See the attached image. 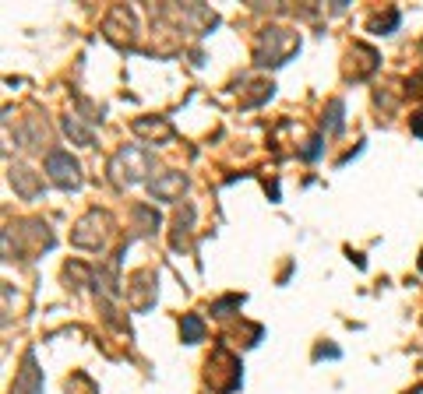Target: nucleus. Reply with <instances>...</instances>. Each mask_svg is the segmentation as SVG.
Listing matches in <instances>:
<instances>
[{
  "label": "nucleus",
  "instance_id": "nucleus-14",
  "mask_svg": "<svg viewBox=\"0 0 423 394\" xmlns=\"http://www.w3.org/2000/svg\"><path fill=\"white\" fill-rule=\"evenodd\" d=\"M64 131H67L78 145H92V141H96V138H92V131H89V127H82L74 117H67V120H64Z\"/></svg>",
  "mask_w": 423,
  "mask_h": 394
},
{
  "label": "nucleus",
  "instance_id": "nucleus-1",
  "mask_svg": "<svg viewBox=\"0 0 423 394\" xmlns=\"http://www.w3.org/2000/svg\"><path fill=\"white\" fill-rule=\"evenodd\" d=\"M297 50H300L297 32L272 25V29H265V32L258 36V43H254V64H258V67H279V64H286Z\"/></svg>",
  "mask_w": 423,
  "mask_h": 394
},
{
  "label": "nucleus",
  "instance_id": "nucleus-9",
  "mask_svg": "<svg viewBox=\"0 0 423 394\" xmlns=\"http://www.w3.org/2000/svg\"><path fill=\"white\" fill-rule=\"evenodd\" d=\"M180 338H183L187 345H197V341L204 338V320H201L197 313H187V317L180 320Z\"/></svg>",
  "mask_w": 423,
  "mask_h": 394
},
{
  "label": "nucleus",
  "instance_id": "nucleus-10",
  "mask_svg": "<svg viewBox=\"0 0 423 394\" xmlns=\"http://www.w3.org/2000/svg\"><path fill=\"white\" fill-rule=\"evenodd\" d=\"M134 131L138 134H148V138H169V124L166 120H134Z\"/></svg>",
  "mask_w": 423,
  "mask_h": 394
},
{
  "label": "nucleus",
  "instance_id": "nucleus-18",
  "mask_svg": "<svg viewBox=\"0 0 423 394\" xmlns=\"http://www.w3.org/2000/svg\"><path fill=\"white\" fill-rule=\"evenodd\" d=\"M314 359H339V348H335V345H318Z\"/></svg>",
  "mask_w": 423,
  "mask_h": 394
},
{
  "label": "nucleus",
  "instance_id": "nucleus-5",
  "mask_svg": "<svg viewBox=\"0 0 423 394\" xmlns=\"http://www.w3.org/2000/svg\"><path fill=\"white\" fill-rule=\"evenodd\" d=\"M127 299L134 310H148L155 303V275L152 271H134L127 282Z\"/></svg>",
  "mask_w": 423,
  "mask_h": 394
},
{
  "label": "nucleus",
  "instance_id": "nucleus-16",
  "mask_svg": "<svg viewBox=\"0 0 423 394\" xmlns=\"http://www.w3.org/2000/svg\"><path fill=\"white\" fill-rule=\"evenodd\" d=\"M328 131H342V103L339 99L328 103Z\"/></svg>",
  "mask_w": 423,
  "mask_h": 394
},
{
  "label": "nucleus",
  "instance_id": "nucleus-17",
  "mask_svg": "<svg viewBox=\"0 0 423 394\" xmlns=\"http://www.w3.org/2000/svg\"><path fill=\"white\" fill-rule=\"evenodd\" d=\"M318 152H321V138H311V141H307V148H304V159L311 162V159H318Z\"/></svg>",
  "mask_w": 423,
  "mask_h": 394
},
{
  "label": "nucleus",
  "instance_id": "nucleus-2",
  "mask_svg": "<svg viewBox=\"0 0 423 394\" xmlns=\"http://www.w3.org/2000/svg\"><path fill=\"white\" fill-rule=\"evenodd\" d=\"M148 173H152V152H145V148L127 145V148H120V152L110 159V180H113L117 187H134V183H141Z\"/></svg>",
  "mask_w": 423,
  "mask_h": 394
},
{
  "label": "nucleus",
  "instance_id": "nucleus-6",
  "mask_svg": "<svg viewBox=\"0 0 423 394\" xmlns=\"http://www.w3.org/2000/svg\"><path fill=\"white\" fill-rule=\"evenodd\" d=\"M11 394H43V369L36 366V352H25L22 369L11 383Z\"/></svg>",
  "mask_w": 423,
  "mask_h": 394
},
{
  "label": "nucleus",
  "instance_id": "nucleus-15",
  "mask_svg": "<svg viewBox=\"0 0 423 394\" xmlns=\"http://www.w3.org/2000/svg\"><path fill=\"white\" fill-rule=\"evenodd\" d=\"M240 306H244V296H223V299L212 303V313H216V317H230V310H240Z\"/></svg>",
  "mask_w": 423,
  "mask_h": 394
},
{
  "label": "nucleus",
  "instance_id": "nucleus-19",
  "mask_svg": "<svg viewBox=\"0 0 423 394\" xmlns=\"http://www.w3.org/2000/svg\"><path fill=\"white\" fill-rule=\"evenodd\" d=\"M409 131H412L416 138H423V110H419V113H412V120H409Z\"/></svg>",
  "mask_w": 423,
  "mask_h": 394
},
{
  "label": "nucleus",
  "instance_id": "nucleus-7",
  "mask_svg": "<svg viewBox=\"0 0 423 394\" xmlns=\"http://www.w3.org/2000/svg\"><path fill=\"white\" fill-rule=\"evenodd\" d=\"M148 190H152V197L155 201H176V197H183V190H187V176L183 173H159L155 180H148Z\"/></svg>",
  "mask_w": 423,
  "mask_h": 394
},
{
  "label": "nucleus",
  "instance_id": "nucleus-8",
  "mask_svg": "<svg viewBox=\"0 0 423 394\" xmlns=\"http://www.w3.org/2000/svg\"><path fill=\"white\" fill-rule=\"evenodd\" d=\"M11 187L22 194V197H36L39 183H36V173L25 169V166H11Z\"/></svg>",
  "mask_w": 423,
  "mask_h": 394
},
{
  "label": "nucleus",
  "instance_id": "nucleus-11",
  "mask_svg": "<svg viewBox=\"0 0 423 394\" xmlns=\"http://www.w3.org/2000/svg\"><path fill=\"white\" fill-rule=\"evenodd\" d=\"M395 25H398V11H395V8L384 11V15H377V18H370V32H374V36H388Z\"/></svg>",
  "mask_w": 423,
  "mask_h": 394
},
{
  "label": "nucleus",
  "instance_id": "nucleus-4",
  "mask_svg": "<svg viewBox=\"0 0 423 394\" xmlns=\"http://www.w3.org/2000/svg\"><path fill=\"white\" fill-rule=\"evenodd\" d=\"M46 176H50L60 190H78V187H82V166H78V159H74L71 152H64V148H53V152L46 155Z\"/></svg>",
  "mask_w": 423,
  "mask_h": 394
},
{
  "label": "nucleus",
  "instance_id": "nucleus-20",
  "mask_svg": "<svg viewBox=\"0 0 423 394\" xmlns=\"http://www.w3.org/2000/svg\"><path fill=\"white\" fill-rule=\"evenodd\" d=\"M419 271H423V254H419Z\"/></svg>",
  "mask_w": 423,
  "mask_h": 394
},
{
  "label": "nucleus",
  "instance_id": "nucleus-12",
  "mask_svg": "<svg viewBox=\"0 0 423 394\" xmlns=\"http://www.w3.org/2000/svg\"><path fill=\"white\" fill-rule=\"evenodd\" d=\"M190 222H194V208L187 204L183 211H176V236H173V247H176V250L183 247V236H187V229H190Z\"/></svg>",
  "mask_w": 423,
  "mask_h": 394
},
{
  "label": "nucleus",
  "instance_id": "nucleus-3",
  "mask_svg": "<svg viewBox=\"0 0 423 394\" xmlns=\"http://www.w3.org/2000/svg\"><path fill=\"white\" fill-rule=\"evenodd\" d=\"M110 232H113V218H110L106 211H89V215L74 225L71 243L82 247V250H103L106 239H110Z\"/></svg>",
  "mask_w": 423,
  "mask_h": 394
},
{
  "label": "nucleus",
  "instance_id": "nucleus-13",
  "mask_svg": "<svg viewBox=\"0 0 423 394\" xmlns=\"http://www.w3.org/2000/svg\"><path fill=\"white\" fill-rule=\"evenodd\" d=\"M134 218L141 222V232H155V229H159V211L148 208V204H138V208H134Z\"/></svg>",
  "mask_w": 423,
  "mask_h": 394
}]
</instances>
